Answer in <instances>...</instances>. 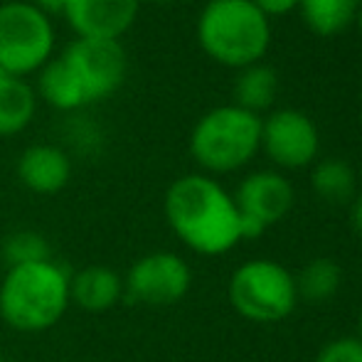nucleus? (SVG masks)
Listing matches in <instances>:
<instances>
[{"mask_svg":"<svg viewBox=\"0 0 362 362\" xmlns=\"http://www.w3.org/2000/svg\"><path fill=\"white\" fill-rule=\"evenodd\" d=\"M163 210L173 234L195 254L219 257L242 242L234 197L210 175L177 177L168 187Z\"/></svg>","mask_w":362,"mask_h":362,"instance_id":"f257e3e1","label":"nucleus"},{"mask_svg":"<svg viewBox=\"0 0 362 362\" xmlns=\"http://www.w3.org/2000/svg\"><path fill=\"white\" fill-rule=\"evenodd\" d=\"M69 305V272L54 259L8 267L0 281V318L18 333L54 328Z\"/></svg>","mask_w":362,"mask_h":362,"instance_id":"f03ea898","label":"nucleus"},{"mask_svg":"<svg viewBox=\"0 0 362 362\" xmlns=\"http://www.w3.org/2000/svg\"><path fill=\"white\" fill-rule=\"evenodd\" d=\"M197 42L217 64L244 69L269 52L272 23L252 0H210L197 18Z\"/></svg>","mask_w":362,"mask_h":362,"instance_id":"7ed1b4c3","label":"nucleus"},{"mask_svg":"<svg viewBox=\"0 0 362 362\" xmlns=\"http://www.w3.org/2000/svg\"><path fill=\"white\" fill-rule=\"evenodd\" d=\"M262 146V116L234 104L215 106L200 116L190 134V156L207 173H234Z\"/></svg>","mask_w":362,"mask_h":362,"instance_id":"20e7f679","label":"nucleus"},{"mask_svg":"<svg viewBox=\"0 0 362 362\" xmlns=\"http://www.w3.org/2000/svg\"><path fill=\"white\" fill-rule=\"evenodd\" d=\"M52 18L33 0L0 3V69L13 76L35 74L52 59Z\"/></svg>","mask_w":362,"mask_h":362,"instance_id":"39448f33","label":"nucleus"},{"mask_svg":"<svg viewBox=\"0 0 362 362\" xmlns=\"http://www.w3.org/2000/svg\"><path fill=\"white\" fill-rule=\"evenodd\" d=\"M227 293L232 308L252 323H279L298 303L293 274L272 259L242 264L229 279Z\"/></svg>","mask_w":362,"mask_h":362,"instance_id":"423d86ee","label":"nucleus"},{"mask_svg":"<svg viewBox=\"0 0 362 362\" xmlns=\"http://www.w3.org/2000/svg\"><path fill=\"white\" fill-rule=\"evenodd\" d=\"M192 286V272L175 252H151L131 264L124 276V300L151 308L180 303Z\"/></svg>","mask_w":362,"mask_h":362,"instance_id":"0eeeda50","label":"nucleus"},{"mask_svg":"<svg viewBox=\"0 0 362 362\" xmlns=\"http://www.w3.org/2000/svg\"><path fill=\"white\" fill-rule=\"evenodd\" d=\"M59 57L69 64V69L79 79L86 104L114 96L126 81V72H129L126 49L116 40L76 37L74 42L64 47Z\"/></svg>","mask_w":362,"mask_h":362,"instance_id":"6e6552de","label":"nucleus"},{"mask_svg":"<svg viewBox=\"0 0 362 362\" xmlns=\"http://www.w3.org/2000/svg\"><path fill=\"white\" fill-rule=\"evenodd\" d=\"M320 148L318 126L298 109H276L262 119V146L269 160L284 170H298L315 160Z\"/></svg>","mask_w":362,"mask_h":362,"instance_id":"1a4fd4ad","label":"nucleus"},{"mask_svg":"<svg viewBox=\"0 0 362 362\" xmlns=\"http://www.w3.org/2000/svg\"><path fill=\"white\" fill-rule=\"evenodd\" d=\"M141 13V0H64L62 15L76 37L121 42Z\"/></svg>","mask_w":362,"mask_h":362,"instance_id":"9d476101","label":"nucleus"},{"mask_svg":"<svg viewBox=\"0 0 362 362\" xmlns=\"http://www.w3.org/2000/svg\"><path fill=\"white\" fill-rule=\"evenodd\" d=\"M232 197L239 215L272 227L288 215L296 195L286 175L276 170H257L239 182Z\"/></svg>","mask_w":362,"mask_h":362,"instance_id":"9b49d317","label":"nucleus"},{"mask_svg":"<svg viewBox=\"0 0 362 362\" xmlns=\"http://www.w3.org/2000/svg\"><path fill=\"white\" fill-rule=\"evenodd\" d=\"M18 177L35 195H54L64 190L72 177V160L67 151L54 144H35L18 158Z\"/></svg>","mask_w":362,"mask_h":362,"instance_id":"f8f14e48","label":"nucleus"},{"mask_svg":"<svg viewBox=\"0 0 362 362\" xmlns=\"http://www.w3.org/2000/svg\"><path fill=\"white\" fill-rule=\"evenodd\" d=\"M69 300L86 313H106L124 300V276L104 264H89L69 274Z\"/></svg>","mask_w":362,"mask_h":362,"instance_id":"ddd939ff","label":"nucleus"},{"mask_svg":"<svg viewBox=\"0 0 362 362\" xmlns=\"http://www.w3.org/2000/svg\"><path fill=\"white\" fill-rule=\"evenodd\" d=\"M37 109V94L23 76L0 74V136L10 139L30 126Z\"/></svg>","mask_w":362,"mask_h":362,"instance_id":"4468645a","label":"nucleus"},{"mask_svg":"<svg viewBox=\"0 0 362 362\" xmlns=\"http://www.w3.org/2000/svg\"><path fill=\"white\" fill-rule=\"evenodd\" d=\"M279 94V74L274 67L264 62L249 64L239 69L234 79V106L249 114H264L274 106Z\"/></svg>","mask_w":362,"mask_h":362,"instance_id":"2eb2a0df","label":"nucleus"},{"mask_svg":"<svg viewBox=\"0 0 362 362\" xmlns=\"http://www.w3.org/2000/svg\"><path fill=\"white\" fill-rule=\"evenodd\" d=\"M35 94H40L57 111H76L86 106V96L81 91L79 79L62 57L49 59L37 72V91Z\"/></svg>","mask_w":362,"mask_h":362,"instance_id":"dca6fc26","label":"nucleus"},{"mask_svg":"<svg viewBox=\"0 0 362 362\" xmlns=\"http://www.w3.org/2000/svg\"><path fill=\"white\" fill-rule=\"evenodd\" d=\"M362 0H298V13L310 33L335 37L358 18Z\"/></svg>","mask_w":362,"mask_h":362,"instance_id":"f3484780","label":"nucleus"},{"mask_svg":"<svg viewBox=\"0 0 362 362\" xmlns=\"http://www.w3.org/2000/svg\"><path fill=\"white\" fill-rule=\"evenodd\" d=\"M310 187L328 205H345L355 200L358 177L348 160L343 158H323L310 170Z\"/></svg>","mask_w":362,"mask_h":362,"instance_id":"a211bd4d","label":"nucleus"},{"mask_svg":"<svg viewBox=\"0 0 362 362\" xmlns=\"http://www.w3.org/2000/svg\"><path fill=\"white\" fill-rule=\"evenodd\" d=\"M296 279V293L298 300H308L313 305L328 303L335 293H338L340 284H343V272L333 259L318 257L308 262L300 269Z\"/></svg>","mask_w":362,"mask_h":362,"instance_id":"6ab92c4d","label":"nucleus"},{"mask_svg":"<svg viewBox=\"0 0 362 362\" xmlns=\"http://www.w3.org/2000/svg\"><path fill=\"white\" fill-rule=\"evenodd\" d=\"M0 252H3V259L8 267H20V264H35V262L52 259L49 242L40 232H33V229H20V232H13L10 237H5Z\"/></svg>","mask_w":362,"mask_h":362,"instance_id":"aec40b11","label":"nucleus"},{"mask_svg":"<svg viewBox=\"0 0 362 362\" xmlns=\"http://www.w3.org/2000/svg\"><path fill=\"white\" fill-rule=\"evenodd\" d=\"M315 362H362V340L355 338H335L320 348Z\"/></svg>","mask_w":362,"mask_h":362,"instance_id":"412c9836","label":"nucleus"},{"mask_svg":"<svg viewBox=\"0 0 362 362\" xmlns=\"http://www.w3.org/2000/svg\"><path fill=\"white\" fill-rule=\"evenodd\" d=\"M262 15H267L269 20L272 18H281V15H288L291 10H298V0H252Z\"/></svg>","mask_w":362,"mask_h":362,"instance_id":"4be33fe9","label":"nucleus"},{"mask_svg":"<svg viewBox=\"0 0 362 362\" xmlns=\"http://www.w3.org/2000/svg\"><path fill=\"white\" fill-rule=\"evenodd\" d=\"M353 224H355V232L362 237V192L353 200Z\"/></svg>","mask_w":362,"mask_h":362,"instance_id":"5701e85b","label":"nucleus"},{"mask_svg":"<svg viewBox=\"0 0 362 362\" xmlns=\"http://www.w3.org/2000/svg\"><path fill=\"white\" fill-rule=\"evenodd\" d=\"M37 8H42L47 15H52V13H62V5H64V0H33Z\"/></svg>","mask_w":362,"mask_h":362,"instance_id":"b1692460","label":"nucleus"},{"mask_svg":"<svg viewBox=\"0 0 362 362\" xmlns=\"http://www.w3.org/2000/svg\"><path fill=\"white\" fill-rule=\"evenodd\" d=\"M355 25H358V30L362 35V3H360V10H358V18H355Z\"/></svg>","mask_w":362,"mask_h":362,"instance_id":"393cba45","label":"nucleus"},{"mask_svg":"<svg viewBox=\"0 0 362 362\" xmlns=\"http://www.w3.org/2000/svg\"><path fill=\"white\" fill-rule=\"evenodd\" d=\"M358 338L362 340V310H360V315H358Z\"/></svg>","mask_w":362,"mask_h":362,"instance_id":"a878e982","label":"nucleus"},{"mask_svg":"<svg viewBox=\"0 0 362 362\" xmlns=\"http://www.w3.org/2000/svg\"><path fill=\"white\" fill-rule=\"evenodd\" d=\"M153 3H160V5H165V3H173V0H153Z\"/></svg>","mask_w":362,"mask_h":362,"instance_id":"bb28decb","label":"nucleus"},{"mask_svg":"<svg viewBox=\"0 0 362 362\" xmlns=\"http://www.w3.org/2000/svg\"><path fill=\"white\" fill-rule=\"evenodd\" d=\"M0 362H8V360H3V358H0Z\"/></svg>","mask_w":362,"mask_h":362,"instance_id":"cd10ccee","label":"nucleus"},{"mask_svg":"<svg viewBox=\"0 0 362 362\" xmlns=\"http://www.w3.org/2000/svg\"><path fill=\"white\" fill-rule=\"evenodd\" d=\"M360 116H362V109H360Z\"/></svg>","mask_w":362,"mask_h":362,"instance_id":"c85d7f7f","label":"nucleus"},{"mask_svg":"<svg viewBox=\"0 0 362 362\" xmlns=\"http://www.w3.org/2000/svg\"><path fill=\"white\" fill-rule=\"evenodd\" d=\"M205 3H210V0H205Z\"/></svg>","mask_w":362,"mask_h":362,"instance_id":"c756f323","label":"nucleus"}]
</instances>
